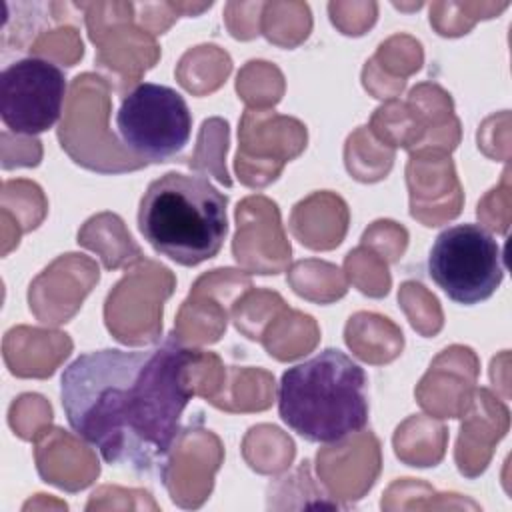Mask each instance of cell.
<instances>
[{
    "label": "cell",
    "mask_w": 512,
    "mask_h": 512,
    "mask_svg": "<svg viewBox=\"0 0 512 512\" xmlns=\"http://www.w3.org/2000/svg\"><path fill=\"white\" fill-rule=\"evenodd\" d=\"M428 274L456 304L488 300L504 278L502 250L480 224H456L442 230L428 256Z\"/></svg>",
    "instance_id": "4"
},
{
    "label": "cell",
    "mask_w": 512,
    "mask_h": 512,
    "mask_svg": "<svg viewBox=\"0 0 512 512\" xmlns=\"http://www.w3.org/2000/svg\"><path fill=\"white\" fill-rule=\"evenodd\" d=\"M368 378L338 348L288 368L278 384L282 422L314 444H336L368 424Z\"/></svg>",
    "instance_id": "2"
},
{
    "label": "cell",
    "mask_w": 512,
    "mask_h": 512,
    "mask_svg": "<svg viewBox=\"0 0 512 512\" xmlns=\"http://www.w3.org/2000/svg\"><path fill=\"white\" fill-rule=\"evenodd\" d=\"M198 358V350L174 336L148 350L104 348L78 356L60 378L70 428L104 462L154 470L180 434L192 398L186 372Z\"/></svg>",
    "instance_id": "1"
},
{
    "label": "cell",
    "mask_w": 512,
    "mask_h": 512,
    "mask_svg": "<svg viewBox=\"0 0 512 512\" xmlns=\"http://www.w3.org/2000/svg\"><path fill=\"white\" fill-rule=\"evenodd\" d=\"M228 198L204 176L168 172L148 184L138 230L162 256L182 266L214 258L226 238Z\"/></svg>",
    "instance_id": "3"
},
{
    "label": "cell",
    "mask_w": 512,
    "mask_h": 512,
    "mask_svg": "<svg viewBox=\"0 0 512 512\" xmlns=\"http://www.w3.org/2000/svg\"><path fill=\"white\" fill-rule=\"evenodd\" d=\"M64 96V72L50 60L20 58L0 74V118L16 134L32 136L52 128Z\"/></svg>",
    "instance_id": "6"
},
{
    "label": "cell",
    "mask_w": 512,
    "mask_h": 512,
    "mask_svg": "<svg viewBox=\"0 0 512 512\" xmlns=\"http://www.w3.org/2000/svg\"><path fill=\"white\" fill-rule=\"evenodd\" d=\"M116 128L132 154L150 162H166L186 148L192 114L180 92L144 82L124 96L116 112Z\"/></svg>",
    "instance_id": "5"
}]
</instances>
